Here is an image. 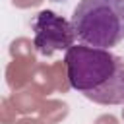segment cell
I'll return each instance as SVG.
<instances>
[{"mask_svg":"<svg viewBox=\"0 0 124 124\" xmlns=\"http://www.w3.org/2000/svg\"><path fill=\"white\" fill-rule=\"evenodd\" d=\"M66 76L72 89L97 105H124V58L85 45L66 50Z\"/></svg>","mask_w":124,"mask_h":124,"instance_id":"6da1fadb","label":"cell"},{"mask_svg":"<svg viewBox=\"0 0 124 124\" xmlns=\"http://www.w3.org/2000/svg\"><path fill=\"white\" fill-rule=\"evenodd\" d=\"M72 25L81 45L108 50L124 41V0H79Z\"/></svg>","mask_w":124,"mask_h":124,"instance_id":"7a4b0ae2","label":"cell"},{"mask_svg":"<svg viewBox=\"0 0 124 124\" xmlns=\"http://www.w3.org/2000/svg\"><path fill=\"white\" fill-rule=\"evenodd\" d=\"M33 45L39 54L50 56L56 50H68L74 46L76 31L72 21L58 16L52 10H41L31 19Z\"/></svg>","mask_w":124,"mask_h":124,"instance_id":"3957f363","label":"cell"},{"mask_svg":"<svg viewBox=\"0 0 124 124\" xmlns=\"http://www.w3.org/2000/svg\"><path fill=\"white\" fill-rule=\"evenodd\" d=\"M122 120H124V108H122Z\"/></svg>","mask_w":124,"mask_h":124,"instance_id":"277c9868","label":"cell"}]
</instances>
